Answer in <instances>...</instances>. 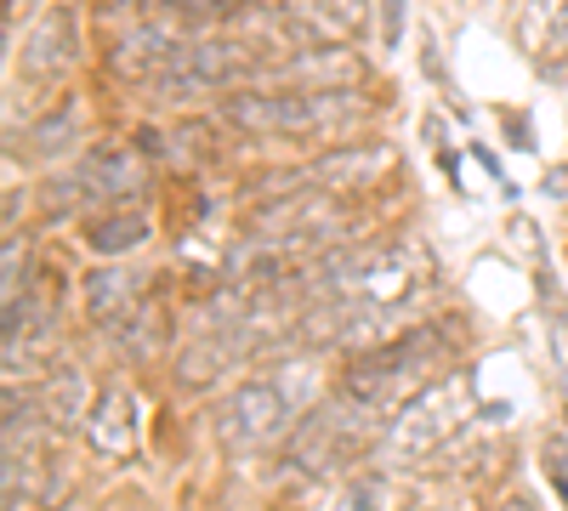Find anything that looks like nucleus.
Listing matches in <instances>:
<instances>
[{
  "instance_id": "1",
  "label": "nucleus",
  "mask_w": 568,
  "mask_h": 511,
  "mask_svg": "<svg viewBox=\"0 0 568 511\" xmlns=\"http://www.w3.org/2000/svg\"><path fill=\"white\" fill-rule=\"evenodd\" d=\"M455 347H460V336L449 324H415V330H404L382 347L353 352L336 376V392L369 415H382V421H393L426 381L455 369Z\"/></svg>"
},
{
  "instance_id": "2",
  "label": "nucleus",
  "mask_w": 568,
  "mask_h": 511,
  "mask_svg": "<svg viewBox=\"0 0 568 511\" xmlns=\"http://www.w3.org/2000/svg\"><path fill=\"white\" fill-rule=\"evenodd\" d=\"M471 409H478V376H471L466 364H455V369H444L438 381H426V387L393 415V421H387L382 443H375V454H369V467L398 478V472L420 467V460L444 454V449L466 432Z\"/></svg>"
},
{
  "instance_id": "3",
  "label": "nucleus",
  "mask_w": 568,
  "mask_h": 511,
  "mask_svg": "<svg viewBox=\"0 0 568 511\" xmlns=\"http://www.w3.org/2000/svg\"><path fill=\"white\" fill-rule=\"evenodd\" d=\"M382 432H387L382 415H369V409H358V403H347V398L336 392V398L313 403V409L302 415V427L278 443V478L296 483V489H307V483H336V478H347L353 460L375 454Z\"/></svg>"
},
{
  "instance_id": "4",
  "label": "nucleus",
  "mask_w": 568,
  "mask_h": 511,
  "mask_svg": "<svg viewBox=\"0 0 568 511\" xmlns=\"http://www.w3.org/2000/svg\"><path fill=\"white\" fill-rule=\"evenodd\" d=\"M375 103L358 85L342 91H291V85H245L222 98V120L245 136H329L342 125H358Z\"/></svg>"
},
{
  "instance_id": "5",
  "label": "nucleus",
  "mask_w": 568,
  "mask_h": 511,
  "mask_svg": "<svg viewBox=\"0 0 568 511\" xmlns=\"http://www.w3.org/2000/svg\"><path fill=\"white\" fill-rule=\"evenodd\" d=\"M307 409H313V398H307V387H291V376H251L216 403L211 432L227 454H262L291 438Z\"/></svg>"
},
{
  "instance_id": "6",
  "label": "nucleus",
  "mask_w": 568,
  "mask_h": 511,
  "mask_svg": "<svg viewBox=\"0 0 568 511\" xmlns=\"http://www.w3.org/2000/svg\"><path fill=\"white\" fill-rule=\"evenodd\" d=\"M267 69V58H256L251 40L233 34H182V45L171 52L165 74L154 80L160 98L182 103V98H233V91L256 85Z\"/></svg>"
},
{
  "instance_id": "7",
  "label": "nucleus",
  "mask_w": 568,
  "mask_h": 511,
  "mask_svg": "<svg viewBox=\"0 0 568 511\" xmlns=\"http://www.w3.org/2000/svg\"><path fill=\"white\" fill-rule=\"evenodd\" d=\"M387 171H398V154L375 136H358V143H329L324 154H313L302 171H291L302 188L313 194H329V200H347V194H364L375 188Z\"/></svg>"
},
{
  "instance_id": "8",
  "label": "nucleus",
  "mask_w": 568,
  "mask_h": 511,
  "mask_svg": "<svg viewBox=\"0 0 568 511\" xmlns=\"http://www.w3.org/2000/svg\"><path fill=\"white\" fill-rule=\"evenodd\" d=\"M176 45H182L176 23H171L165 12L142 7V18L125 23V29H114V40H109V74L125 80V85H154V80L165 74V63H171Z\"/></svg>"
},
{
  "instance_id": "9",
  "label": "nucleus",
  "mask_w": 568,
  "mask_h": 511,
  "mask_svg": "<svg viewBox=\"0 0 568 511\" xmlns=\"http://www.w3.org/2000/svg\"><path fill=\"white\" fill-rule=\"evenodd\" d=\"M358 29H364V7H347V0L273 7V34L284 52H342Z\"/></svg>"
},
{
  "instance_id": "10",
  "label": "nucleus",
  "mask_w": 568,
  "mask_h": 511,
  "mask_svg": "<svg viewBox=\"0 0 568 511\" xmlns=\"http://www.w3.org/2000/svg\"><path fill=\"white\" fill-rule=\"evenodd\" d=\"M74 176H80L85 200H109L114 211H131L125 200H142V188H149V160L131 143H98L80 154Z\"/></svg>"
},
{
  "instance_id": "11",
  "label": "nucleus",
  "mask_w": 568,
  "mask_h": 511,
  "mask_svg": "<svg viewBox=\"0 0 568 511\" xmlns=\"http://www.w3.org/2000/svg\"><path fill=\"white\" fill-rule=\"evenodd\" d=\"M74 58H80L74 12H63V7L40 12L34 29H29V40H23V74L40 80V85H52V80H63L74 69Z\"/></svg>"
},
{
  "instance_id": "12",
  "label": "nucleus",
  "mask_w": 568,
  "mask_h": 511,
  "mask_svg": "<svg viewBox=\"0 0 568 511\" xmlns=\"http://www.w3.org/2000/svg\"><path fill=\"white\" fill-rule=\"evenodd\" d=\"M85 443L98 449V454H131V443H136V403H131V392L125 387H98L91 392V415H85Z\"/></svg>"
},
{
  "instance_id": "13",
  "label": "nucleus",
  "mask_w": 568,
  "mask_h": 511,
  "mask_svg": "<svg viewBox=\"0 0 568 511\" xmlns=\"http://www.w3.org/2000/svg\"><path fill=\"white\" fill-rule=\"evenodd\" d=\"M398 500H404V489H398L393 472L364 467V472H347V478L329 483L324 505H313V511H404Z\"/></svg>"
},
{
  "instance_id": "14",
  "label": "nucleus",
  "mask_w": 568,
  "mask_h": 511,
  "mask_svg": "<svg viewBox=\"0 0 568 511\" xmlns=\"http://www.w3.org/2000/svg\"><path fill=\"white\" fill-rule=\"evenodd\" d=\"M136 307H142V285H136V273H125L120 262H114V267H91V273H85V313L98 318V324H109V330H114V324H120V318H131Z\"/></svg>"
},
{
  "instance_id": "15",
  "label": "nucleus",
  "mask_w": 568,
  "mask_h": 511,
  "mask_svg": "<svg viewBox=\"0 0 568 511\" xmlns=\"http://www.w3.org/2000/svg\"><path fill=\"white\" fill-rule=\"evenodd\" d=\"M34 403H40V415H45V427H85V415H91V403H85V376H80V364H52V376L40 381V392H34Z\"/></svg>"
},
{
  "instance_id": "16",
  "label": "nucleus",
  "mask_w": 568,
  "mask_h": 511,
  "mask_svg": "<svg viewBox=\"0 0 568 511\" xmlns=\"http://www.w3.org/2000/svg\"><path fill=\"white\" fill-rule=\"evenodd\" d=\"M85 245L98 251V256H125V251H136V245H149V216H142L136 205H131V211H103L98 222H91Z\"/></svg>"
},
{
  "instance_id": "17",
  "label": "nucleus",
  "mask_w": 568,
  "mask_h": 511,
  "mask_svg": "<svg viewBox=\"0 0 568 511\" xmlns=\"http://www.w3.org/2000/svg\"><path fill=\"white\" fill-rule=\"evenodd\" d=\"M74 131H80V103H74V98H58L52 109L29 125V154H40V160L63 154V149L74 143Z\"/></svg>"
},
{
  "instance_id": "18",
  "label": "nucleus",
  "mask_w": 568,
  "mask_h": 511,
  "mask_svg": "<svg viewBox=\"0 0 568 511\" xmlns=\"http://www.w3.org/2000/svg\"><path fill=\"white\" fill-rule=\"evenodd\" d=\"M109 336H114L120 358H131V364H149V358L160 352V341H154V336H160V324H154V313H149V307H136L131 318H120Z\"/></svg>"
},
{
  "instance_id": "19",
  "label": "nucleus",
  "mask_w": 568,
  "mask_h": 511,
  "mask_svg": "<svg viewBox=\"0 0 568 511\" xmlns=\"http://www.w3.org/2000/svg\"><path fill=\"white\" fill-rule=\"evenodd\" d=\"M85 200V188H80V176H52V182H45V216H69L74 205Z\"/></svg>"
}]
</instances>
